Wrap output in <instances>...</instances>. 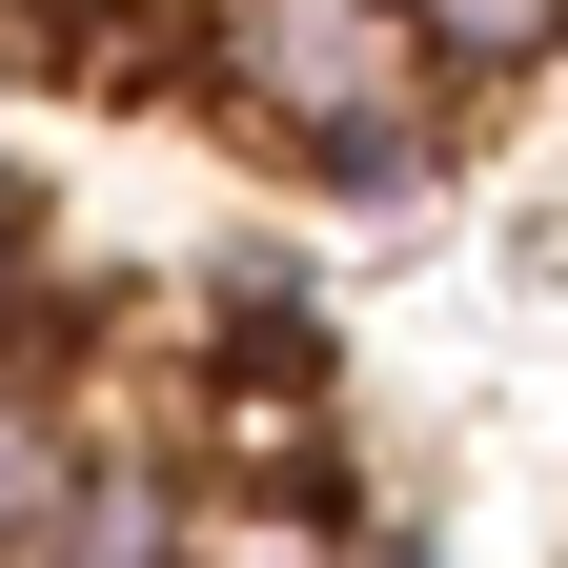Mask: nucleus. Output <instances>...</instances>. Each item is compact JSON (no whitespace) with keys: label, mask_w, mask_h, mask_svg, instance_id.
<instances>
[{"label":"nucleus","mask_w":568,"mask_h":568,"mask_svg":"<svg viewBox=\"0 0 568 568\" xmlns=\"http://www.w3.org/2000/svg\"><path fill=\"white\" fill-rule=\"evenodd\" d=\"M183 82H203V102H244L325 203H406V183L467 142L447 82L406 61L386 0H183Z\"/></svg>","instance_id":"nucleus-1"},{"label":"nucleus","mask_w":568,"mask_h":568,"mask_svg":"<svg viewBox=\"0 0 568 568\" xmlns=\"http://www.w3.org/2000/svg\"><path fill=\"white\" fill-rule=\"evenodd\" d=\"M21 568H203V487L163 426H82V467H61V508Z\"/></svg>","instance_id":"nucleus-2"},{"label":"nucleus","mask_w":568,"mask_h":568,"mask_svg":"<svg viewBox=\"0 0 568 568\" xmlns=\"http://www.w3.org/2000/svg\"><path fill=\"white\" fill-rule=\"evenodd\" d=\"M386 21H406V61H426V82H447V122L568 61V0H386Z\"/></svg>","instance_id":"nucleus-3"},{"label":"nucleus","mask_w":568,"mask_h":568,"mask_svg":"<svg viewBox=\"0 0 568 568\" xmlns=\"http://www.w3.org/2000/svg\"><path fill=\"white\" fill-rule=\"evenodd\" d=\"M61 467H82V406H61V386H0V568L41 548V508H61Z\"/></svg>","instance_id":"nucleus-4"},{"label":"nucleus","mask_w":568,"mask_h":568,"mask_svg":"<svg viewBox=\"0 0 568 568\" xmlns=\"http://www.w3.org/2000/svg\"><path fill=\"white\" fill-rule=\"evenodd\" d=\"M325 568H447V548H406V528H345V548H325Z\"/></svg>","instance_id":"nucleus-5"}]
</instances>
